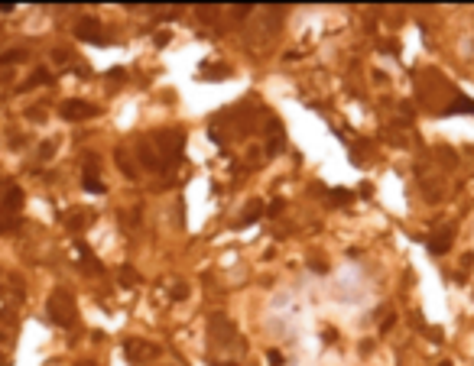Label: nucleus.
Segmentation results:
<instances>
[{
    "label": "nucleus",
    "mask_w": 474,
    "mask_h": 366,
    "mask_svg": "<svg viewBox=\"0 0 474 366\" xmlns=\"http://www.w3.org/2000/svg\"><path fill=\"white\" fill-rule=\"evenodd\" d=\"M49 318L56 321L59 327H72L75 324V295L68 289H56L49 295Z\"/></svg>",
    "instance_id": "nucleus-1"
},
{
    "label": "nucleus",
    "mask_w": 474,
    "mask_h": 366,
    "mask_svg": "<svg viewBox=\"0 0 474 366\" xmlns=\"http://www.w3.org/2000/svg\"><path fill=\"white\" fill-rule=\"evenodd\" d=\"M208 337L215 341V347H234V344H241V334H237V327L231 324V318H227V315H212V318H208Z\"/></svg>",
    "instance_id": "nucleus-2"
},
{
    "label": "nucleus",
    "mask_w": 474,
    "mask_h": 366,
    "mask_svg": "<svg viewBox=\"0 0 474 366\" xmlns=\"http://www.w3.org/2000/svg\"><path fill=\"white\" fill-rule=\"evenodd\" d=\"M124 353L130 363H150L160 356V347L150 341H140V337H130V341H124Z\"/></svg>",
    "instance_id": "nucleus-3"
},
{
    "label": "nucleus",
    "mask_w": 474,
    "mask_h": 366,
    "mask_svg": "<svg viewBox=\"0 0 474 366\" xmlns=\"http://www.w3.org/2000/svg\"><path fill=\"white\" fill-rule=\"evenodd\" d=\"M59 114L65 120H91V117H98V107L88 104V101H78V97H68V101H62Z\"/></svg>",
    "instance_id": "nucleus-4"
},
{
    "label": "nucleus",
    "mask_w": 474,
    "mask_h": 366,
    "mask_svg": "<svg viewBox=\"0 0 474 366\" xmlns=\"http://www.w3.org/2000/svg\"><path fill=\"white\" fill-rule=\"evenodd\" d=\"M75 33L82 36L85 42H94V46H108V42H111V39H104V36H98V33H104V30H101V23H98V20H91V16H85V20H78Z\"/></svg>",
    "instance_id": "nucleus-5"
},
{
    "label": "nucleus",
    "mask_w": 474,
    "mask_h": 366,
    "mask_svg": "<svg viewBox=\"0 0 474 366\" xmlns=\"http://www.w3.org/2000/svg\"><path fill=\"white\" fill-rule=\"evenodd\" d=\"M452 243H455V230L445 227V230H438V234H432V240H429V253H432V256H445L452 249Z\"/></svg>",
    "instance_id": "nucleus-6"
},
{
    "label": "nucleus",
    "mask_w": 474,
    "mask_h": 366,
    "mask_svg": "<svg viewBox=\"0 0 474 366\" xmlns=\"http://www.w3.org/2000/svg\"><path fill=\"white\" fill-rule=\"evenodd\" d=\"M94 220V211H88V208H75V211H68V217H65V227L72 230V234H78L82 227H88Z\"/></svg>",
    "instance_id": "nucleus-7"
},
{
    "label": "nucleus",
    "mask_w": 474,
    "mask_h": 366,
    "mask_svg": "<svg viewBox=\"0 0 474 366\" xmlns=\"http://www.w3.org/2000/svg\"><path fill=\"white\" fill-rule=\"evenodd\" d=\"M20 227V211L0 208V230H16Z\"/></svg>",
    "instance_id": "nucleus-8"
},
{
    "label": "nucleus",
    "mask_w": 474,
    "mask_h": 366,
    "mask_svg": "<svg viewBox=\"0 0 474 366\" xmlns=\"http://www.w3.org/2000/svg\"><path fill=\"white\" fill-rule=\"evenodd\" d=\"M260 211H263V201H250L247 208H244V217L237 220V227H247V224H253V220L260 217Z\"/></svg>",
    "instance_id": "nucleus-9"
},
{
    "label": "nucleus",
    "mask_w": 474,
    "mask_h": 366,
    "mask_svg": "<svg viewBox=\"0 0 474 366\" xmlns=\"http://www.w3.org/2000/svg\"><path fill=\"white\" fill-rule=\"evenodd\" d=\"M449 114H474V101L471 97H455V101L449 104Z\"/></svg>",
    "instance_id": "nucleus-10"
},
{
    "label": "nucleus",
    "mask_w": 474,
    "mask_h": 366,
    "mask_svg": "<svg viewBox=\"0 0 474 366\" xmlns=\"http://www.w3.org/2000/svg\"><path fill=\"white\" fill-rule=\"evenodd\" d=\"M20 204H23V191L16 188V185H10V188H7V198H4V208L20 211Z\"/></svg>",
    "instance_id": "nucleus-11"
},
{
    "label": "nucleus",
    "mask_w": 474,
    "mask_h": 366,
    "mask_svg": "<svg viewBox=\"0 0 474 366\" xmlns=\"http://www.w3.org/2000/svg\"><path fill=\"white\" fill-rule=\"evenodd\" d=\"M435 156L442 159V165H449V168L458 165V156H455V149H449V146H435Z\"/></svg>",
    "instance_id": "nucleus-12"
},
{
    "label": "nucleus",
    "mask_w": 474,
    "mask_h": 366,
    "mask_svg": "<svg viewBox=\"0 0 474 366\" xmlns=\"http://www.w3.org/2000/svg\"><path fill=\"white\" fill-rule=\"evenodd\" d=\"M120 282H124V285H137V282H140V275H137L134 269H127V266H124V269H120Z\"/></svg>",
    "instance_id": "nucleus-13"
},
{
    "label": "nucleus",
    "mask_w": 474,
    "mask_h": 366,
    "mask_svg": "<svg viewBox=\"0 0 474 366\" xmlns=\"http://www.w3.org/2000/svg\"><path fill=\"white\" fill-rule=\"evenodd\" d=\"M328 201L331 204H348L351 201V191H328Z\"/></svg>",
    "instance_id": "nucleus-14"
},
{
    "label": "nucleus",
    "mask_w": 474,
    "mask_h": 366,
    "mask_svg": "<svg viewBox=\"0 0 474 366\" xmlns=\"http://www.w3.org/2000/svg\"><path fill=\"white\" fill-rule=\"evenodd\" d=\"M117 162H120V172H124L127 178H134V175H137V168H130V165H127V159H124V149H117Z\"/></svg>",
    "instance_id": "nucleus-15"
},
{
    "label": "nucleus",
    "mask_w": 474,
    "mask_h": 366,
    "mask_svg": "<svg viewBox=\"0 0 474 366\" xmlns=\"http://www.w3.org/2000/svg\"><path fill=\"white\" fill-rule=\"evenodd\" d=\"M286 208V201L283 198H276V201H270V208H267V217H279V211Z\"/></svg>",
    "instance_id": "nucleus-16"
},
{
    "label": "nucleus",
    "mask_w": 474,
    "mask_h": 366,
    "mask_svg": "<svg viewBox=\"0 0 474 366\" xmlns=\"http://www.w3.org/2000/svg\"><path fill=\"white\" fill-rule=\"evenodd\" d=\"M52 153H56L52 143H42V146H39V159H52Z\"/></svg>",
    "instance_id": "nucleus-17"
},
{
    "label": "nucleus",
    "mask_w": 474,
    "mask_h": 366,
    "mask_svg": "<svg viewBox=\"0 0 474 366\" xmlns=\"http://www.w3.org/2000/svg\"><path fill=\"white\" fill-rule=\"evenodd\" d=\"M309 269H312V272H319V275H325V272H328V266H325V260H319V263L312 260V263H309Z\"/></svg>",
    "instance_id": "nucleus-18"
},
{
    "label": "nucleus",
    "mask_w": 474,
    "mask_h": 366,
    "mask_svg": "<svg viewBox=\"0 0 474 366\" xmlns=\"http://www.w3.org/2000/svg\"><path fill=\"white\" fill-rule=\"evenodd\" d=\"M270 363L279 366V363H283V353H279V350H270Z\"/></svg>",
    "instance_id": "nucleus-19"
},
{
    "label": "nucleus",
    "mask_w": 474,
    "mask_h": 366,
    "mask_svg": "<svg viewBox=\"0 0 474 366\" xmlns=\"http://www.w3.org/2000/svg\"><path fill=\"white\" fill-rule=\"evenodd\" d=\"M212 366H234V363H218V360H212Z\"/></svg>",
    "instance_id": "nucleus-20"
},
{
    "label": "nucleus",
    "mask_w": 474,
    "mask_h": 366,
    "mask_svg": "<svg viewBox=\"0 0 474 366\" xmlns=\"http://www.w3.org/2000/svg\"><path fill=\"white\" fill-rule=\"evenodd\" d=\"M78 366H94V363H91V360H82V363H78Z\"/></svg>",
    "instance_id": "nucleus-21"
},
{
    "label": "nucleus",
    "mask_w": 474,
    "mask_h": 366,
    "mask_svg": "<svg viewBox=\"0 0 474 366\" xmlns=\"http://www.w3.org/2000/svg\"><path fill=\"white\" fill-rule=\"evenodd\" d=\"M438 366H452V363H438Z\"/></svg>",
    "instance_id": "nucleus-22"
}]
</instances>
